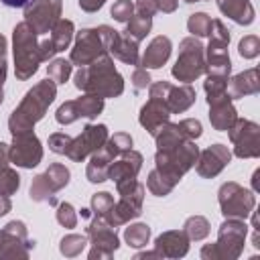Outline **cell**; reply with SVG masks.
<instances>
[{
    "instance_id": "11a10c76",
    "label": "cell",
    "mask_w": 260,
    "mask_h": 260,
    "mask_svg": "<svg viewBox=\"0 0 260 260\" xmlns=\"http://www.w3.org/2000/svg\"><path fill=\"white\" fill-rule=\"evenodd\" d=\"M6 73H8V63H6V57H4V59H0V87L6 81Z\"/></svg>"
},
{
    "instance_id": "7dc6e473",
    "label": "cell",
    "mask_w": 260,
    "mask_h": 260,
    "mask_svg": "<svg viewBox=\"0 0 260 260\" xmlns=\"http://www.w3.org/2000/svg\"><path fill=\"white\" fill-rule=\"evenodd\" d=\"M134 12L138 16H146V18H152L158 8H156V0H136L134 4Z\"/></svg>"
},
{
    "instance_id": "f6af8a7d",
    "label": "cell",
    "mask_w": 260,
    "mask_h": 260,
    "mask_svg": "<svg viewBox=\"0 0 260 260\" xmlns=\"http://www.w3.org/2000/svg\"><path fill=\"white\" fill-rule=\"evenodd\" d=\"M228 79H230V77L207 73V77H205V81H203V89H205V93H207V95H215V93L228 91Z\"/></svg>"
},
{
    "instance_id": "4fadbf2b",
    "label": "cell",
    "mask_w": 260,
    "mask_h": 260,
    "mask_svg": "<svg viewBox=\"0 0 260 260\" xmlns=\"http://www.w3.org/2000/svg\"><path fill=\"white\" fill-rule=\"evenodd\" d=\"M63 0H28L24 4V22L37 32L47 35L59 22Z\"/></svg>"
},
{
    "instance_id": "3957f363",
    "label": "cell",
    "mask_w": 260,
    "mask_h": 260,
    "mask_svg": "<svg viewBox=\"0 0 260 260\" xmlns=\"http://www.w3.org/2000/svg\"><path fill=\"white\" fill-rule=\"evenodd\" d=\"M73 83L83 93H93L104 100L118 98L124 91V77L114 67V59L110 57V53L89 65L79 67L73 77Z\"/></svg>"
},
{
    "instance_id": "6da1fadb",
    "label": "cell",
    "mask_w": 260,
    "mask_h": 260,
    "mask_svg": "<svg viewBox=\"0 0 260 260\" xmlns=\"http://www.w3.org/2000/svg\"><path fill=\"white\" fill-rule=\"evenodd\" d=\"M156 154H154V169L169 179L175 187L177 183L185 177L187 171H191L197 162L199 156V146L195 144V140L185 138L177 124H162L156 134Z\"/></svg>"
},
{
    "instance_id": "b9f144b4",
    "label": "cell",
    "mask_w": 260,
    "mask_h": 260,
    "mask_svg": "<svg viewBox=\"0 0 260 260\" xmlns=\"http://www.w3.org/2000/svg\"><path fill=\"white\" fill-rule=\"evenodd\" d=\"M238 53L244 59H254L260 55V39L256 35H246L238 43Z\"/></svg>"
},
{
    "instance_id": "836d02e7",
    "label": "cell",
    "mask_w": 260,
    "mask_h": 260,
    "mask_svg": "<svg viewBox=\"0 0 260 260\" xmlns=\"http://www.w3.org/2000/svg\"><path fill=\"white\" fill-rule=\"evenodd\" d=\"M211 16L207 12H193L187 20V30L191 32V37L203 39L211 35Z\"/></svg>"
},
{
    "instance_id": "7a4b0ae2",
    "label": "cell",
    "mask_w": 260,
    "mask_h": 260,
    "mask_svg": "<svg viewBox=\"0 0 260 260\" xmlns=\"http://www.w3.org/2000/svg\"><path fill=\"white\" fill-rule=\"evenodd\" d=\"M55 98H57V83L51 81L49 77L39 81L37 85H32L8 118L10 134L14 136V134L32 132L35 124L45 118V114H47L49 106L55 102Z\"/></svg>"
},
{
    "instance_id": "7bdbcfd3",
    "label": "cell",
    "mask_w": 260,
    "mask_h": 260,
    "mask_svg": "<svg viewBox=\"0 0 260 260\" xmlns=\"http://www.w3.org/2000/svg\"><path fill=\"white\" fill-rule=\"evenodd\" d=\"M110 14L118 22H128L134 16V2L132 0H116L110 8Z\"/></svg>"
},
{
    "instance_id": "db71d44e",
    "label": "cell",
    "mask_w": 260,
    "mask_h": 260,
    "mask_svg": "<svg viewBox=\"0 0 260 260\" xmlns=\"http://www.w3.org/2000/svg\"><path fill=\"white\" fill-rule=\"evenodd\" d=\"M8 162H10V158H8V144L0 142V167H4Z\"/></svg>"
},
{
    "instance_id": "7c38bea8",
    "label": "cell",
    "mask_w": 260,
    "mask_h": 260,
    "mask_svg": "<svg viewBox=\"0 0 260 260\" xmlns=\"http://www.w3.org/2000/svg\"><path fill=\"white\" fill-rule=\"evenodd\" d=\"M228 136L234 144V154L238 158H258L260 156V126L246 118H236Z\"/></svg>"
},
{
    "instance_id": "2e32d148",
    "label": "cell",
    "mask_w": 260,
    "mask_h": 260,
    "mask_svg": "<svg viewBox=\"0 0 260 260\" xmlns=\"http://www.w3.org/2000/svg\"><path fill=\"white\" fill-rule=\"evenodd\" d=\"M8 158L14 167L20 169H35L43 160V144L35 132L14 134L12 142L8 144Z\"/></svg>"
},
{
    "instance_id": "d590c367",
    "label": "cell",
    "mask_w": 260,
    "mask_h": 260,
    "mask_svg": "<svg viewBox=\"0 0 260 260\" xmlns=\"http://www.w3.org/2000/svg\"><path fill=\"white\" fill-rule=\"evenodd\" d=\"M150 28H152V18H146V16H132L128 22H126V35L128 37H132L134 41H144L146 39V35L150 32Z\"/></svg>"
},
{
    "instance_id": "8fae6325",
    "label": "cell",
    "mask_w": 260,
    "mask_h": 260,
    "mask_svg": "<svg viewBox=\"0 0 260 260\" xmlns=\"http://www.w3.org/2000/svg\"><path fill=\"white\" fill-rule=\"evenodd\" d=\"M148 93L150 98L162 100L167 104V108L171 110V114H183L187 112L195 100H197V91L191 87V83H181V85H173L165 79L150 83L148 85Z\"/></svg>"
},
{
    "instance_id": "60d3db41",
    "label": "cell",
    "mask_w": 260,
    "mask_h": 260,
    "mask_svg": "<svg viewBox=\"0 0 260 260\" xmlns=\"http://www.w3.org/2000/svg\"><path fill=\"white\" fill-rule=\"evenodd\" d=\"M57 221L63 225V228H67V230H73L75 225H77V211H75V207L71 205V203H67V201H63V203H57Z\"/></svg>"
},
{
    "instance_id": "ffe728a7",
    "label": "cell",
    "mask_w": 260,
    "mask_h": 260,
    "mask_svg": "<svg viewBox=\"0 0 260 260\" xmlns=\"http://www.w3.org/2000/svg\"><path fill=\"white\" fill-rule=\"evenodd\" d=\"M207 106H209V122H211L213 130L228 132L238 118V110H236L230 93L221 91L215 95H207Z\"/></svg>"
},
{
    "instance_id": "8d00e7d4",
    "label": "cell",
    "mask_w": 260,
    "mask_h": 260,
    "mask_svg": "<svg viewBox=\"0 0 260 260\" xmlns=\"http://www.w3.org/2000/svg\"><path fill=\"white\" fill-rule=\"evenodd\" d=\"M146 189H148L152 195H156V197H167V195L175 189V185H173L169 179H165L156 169H152V171L148 173V179H146Z\"/></svg>"
},
{
    "instance_id": "484cf974",
    "label": "cell",
    "mask_w": 260,
    "mask_h": 260,
    "mask_svg": "<svg viewBox=\"0 0 260 260\" xmlns=\"http://www.w3.org/2000/svg\"><path fill=\"white\" fill-rule=\"evenodd\" d=\"M260 91V75L256 67H250L232 79H228V93L232 100H242L246 95H256Z\"/></svg>"
},
{
    "instance_id": "ac0fdd59",
    "label": "cell",
    "mask_w": 260,
    "mask_h": 260,
    "mask_svg": "<svg viewBox=\"0 0 260 260\" xmlns=\"http://www.w3.org/2000/svg\"><path fill=\"white\" fill-rule=\"evenodd\" d=\"M104 45L110 53V57H116L118 61L126 63V65H140V53H138V41H134L132 37H128L126 32H118L108 24H100L98 26Z\"/></svg>"
},
{
    "instance_id": "d4e9b609",
    "label": "cell",
    "mask_w": 260,
    "mask_h": 260,
    "mask_svg": "<svg viewBox=\"0 0 260 260\" xmlns=\"http://www.w3.org/2000/svg\"><path fill=\"white\" fill-rule=\"evenodd\" d=\"M171 51H173V43H171L169 37H165V35L154 37L148 43V47L144 49L142 57H140V67H144V69H160L169 61Z\"/></svg>"
},
{
    "instance_id": "681fc988",
    "label": "cell",
    "mask_w": 260,
    "mask_h": 260,
    "mask_svg": "<svg viewBox=\"0 0 260 260\" xmlns=\"http://www.w3.org/2000/svg\"><path fill=\"white\" fill-rule=\"evenodd\" d=\"M4 230L10 232V234H14V236L20 238V240H26V238H28V230H26L24 221H20V219H12V221H8V223L4 225Z\"/></svg>"
},
{
    "instance_id": "52a82bcc",
    "label": "cell",
    "mask_w": 260,
    "mask_h": 260,
    "mask_svg": "<svg viewBox=\"0 0 260 260\" xmlns=\"http://www.w3.org/2000/svg\"><path fill=\"white\" fill-rule=\"evenodd\" d=\"M171 73L181 83H191L205 73V47L197 37H185L179 43V57Z\"/></svg>"
},
{
    "instance_id": "94428289",
    "label": "cell",
    "mask_w": 260,
    "mask_h": 260,
    "mask_svg": "<svg viewBox=\"0 0 260 260\" xmlns=\"http://www.w3.org/2000/svg\"><path fill=\"white\" fill-rule=\"evenodd\" d=\"M91 215V209H81V217H89Z\"/></svg>"
},
{
    "instance_id": "5b68a950",
    "label": "cell",
    "mask_w": 260,
    "mask_h": 260,
    "mask_svg": "<svg viewBox=\"0 0 260 260\" xmlns=\"http://www.w3.org/2000/svg\"><path fill=\"white\" fill-rule=\"evenodd\" d=\"M12 53H14V75L18 81L30 79L39 65V35L22 20L12 28Z\"/></svg>"
},
{
    "instance_id": "603a6c76",
    "label": "cell",
    "mask_w": 260,
    "mask_h": 260,
    "mask_svg": "<svg viewBox=\"0 0 260 260\" xmlns=\"http://www.w3.org/2000/svg\"><path fill=\"white\" fill-rule=\"evenodd\" d=\"M189 236L183 230H167L154 240V250L160 254V258H183L189 252Z\"/></svg>"
},
{
    "instance_id": "4316f807",
    "label": "cell",
    "mask_w": 260,
    "mask_h": 260,
    "mask_svg": "<svg viewBox=\"0 0 260 260\" xmlns=\"http://www.w3.org/2000/svg\"><path fill=\"white\" fill-rule=\"evenodd\" d=\"M215 2H217L219 12L228 16L230 20H234L236 24L248 26L256 18V10L250 0H215Z\"/></svg>"
},
{
    "instance_id": "cb8c5ba5",
    "label": "cell",
    "mask_w": 260,
    "mask_h": 260,
    "mask_svg": "<svg viewBox=\"0 0 260 260\" xmlns=\"http://www.w3.org/2000/svg\"><path fill=\"white\" fill-rule=\"evenodd\" d=\"M171 118V110L167 108V104L162 100H156V98H150L142 108H140V114H138V122L140 126L150 134L154 136L156 130L167 124Z\"/></svg>"
},
{
    "instance_id": "f907efd6",
    "label": "cell",
    "mask_w": 260,
    "mask_h": 260,
    "mask_svg": "<svg viewBox=\"0 0 260 260\" xmlns=\"http://www.w3.org/2000/svg\"><path fill=\"white\" fill-rule=\"evenodd\" d=\"M79 2V8L83 10V12H98L104 4H106V0H77Z\"/></svg>"
},
{
    "instance_id": "f5cc1de1",
    "label": "cell",
    "mask_w": 260,
    "mask_h": 260,
    "mask_svg": "<svg viewBox=\"0 0 260 260\" xmlns=\"http://www.w3.org/2000/svg\"><path fill=\"white\" fill-rule=\"evenodd\" d=\"M10 209H12V201H10V197L0 193V217H4Z\"/></svg>"
},
{
    "instance_id": "816d5d0a",
    "label": "cell",
    "mask_w": 260,
    "mask_h": 260,
    "mask_svg": "<svg viewBox=\"0 0 260 260\" xmlns=\"http://www.w3.org/2000/svg\"><path fill=\"white\" fill-rule=\"evenodd\" d=\"M177 6H179V0H156V8H158L160 12H165V14L175 12Z\"/></svg>"
},
{
    "instance_id": "be15d7a7",
    "label": "cell",
    "mask_w": 260,
    "mask_h": 260,
    "mask_svg": "<svg viewBox=\"0 0 260 260\" xmlns=\"http://www.w3.org/2000/svg\"><path fill=\"white\" fill-rule=\"evenodd\" d=\"M183 2H187V4H193V2H201V0H183Z\"/></svg>"
},
{
    "instance_id": "4dcf8cb0",
    "label": "cell",
    "mask_w": 260,
    "mask_h": 260,
    "mask_svg": "<svg viewBox=\"0 0 260 260\" xmlns=\"http://www.w3.org/2000/svg\"><path fill=\"white\" fill-rule=\"evenodd\" d=\"M43 175H45L47 183L51 185V189H53L55 193L61 191L63 187H67V185H69V179H71L69 169H67L65 165H61V162H53V165H49V169H47Z\"/></svg>"
},
{
    "instance_id": "e0dca14e",
    "label": "cell",
    "mask_w": 260,
    "mask_h": 260,
    "mask_svg": "<svg viewBox=\"0 0 260 260\" xmlns=\"http://www.w3.org/2000/svg\"><path fill=\"white\" fill-rule=\"evenodd\" d=\"M104 55H108V49L104 45V39H102L100 30L98 28H81L75 35V43H73L69 61L73 65L83 67V65H89V63L98 61Z\"/></svg>"
},
{
    "instance_id": "ab89813d",
    "label": "cell",
    "mask_w": 260,
    "mask_h": 260,
    "mask_svg": "<svg viewBox=\"0 0 260 260\" xmlns=\"http://www.w3.org/2000/svg\"><path fill=\"white\" fill-rule=\"evenodd\" d=\"M112 207H114V197H112V193L100 191V193L91 195V213H93V215L104 217V219L108 221Z\"/></svg>"
},
{
    "instance_id": "91938a15",
    "label": "cell",
    "mask_w": 260,
    "mask_h": 260,
    "mask_svg": "<svg viewBox=\"0 0 260 260\" xmlns=\"http://www.w3.org/2000/svg\"><path fill=\"white\" fill-rule=\"evenodd\" d=\"M258 177H260V171L256 169V171H254V177H252V187H254V191L260 189V185H258Z\"/></svg>"
},
{
    "instance_id": "f1b7e54d",
    "label": "cell",
    "mask_w": 260,
    "mask_h": 260,
    "mask_svg": "<svg viewBox=\"0 0 260 260\" xmlns=\"http://www.w3.org/2000/svg\"><path fill=\"white\" fill-rule=\"evenodd\" d=\"M114 160V156L102 146L98 152H93L89 156V162H87V169H85V177L89 183H104L108 181V167L110 162Z\"/></svg>"
},
{
    "instance_id": "e575fe53",
    "label": "cell",
    "mask_w": 260,
    "mask_h": 260,
    "mask_svg": "<svg viewBox=\"0 0 260 260\" xmlns=\"http://www.w3.org/2000/svg\"><path fill=\"white\" fill-rule=\"evenodd\" d=\"M73 73V63L67 61V59H53L49 65H47V75L51 81H55L57 85L65 83Z\"/></svg>"
},
{
    "instance_id": "30bf717a",
    "label": "cell",
    "mask_w": 260,
    "mask_h": 260,
    "mask_svg": "<svg viewBox=\"0 0 260 260\" xmlns=\"http://www.w3.org/2000/svg\"><path fill=\"white\" fill-rule=\"evenodd\" d=\"M87 240L91 244V250L87 254L89 260H102V258L108 260L120 248V238L116 234V228L98 215H93V219L87 225Z\"/></svg>"
},
{
    "instance_id": "6125c7cd",
    "label": "cell",
    "mask_w": 260,
    "mask_h": 260,
    "mask_svg": "<svg viewBox=\"0 0 260 260\" xmlns=\"http://www.w3.org/2000/svg\"><path fill=\"white\" fill-rule=\"evenodd\" d=\"M2 102H4V91H2V87H0V106H2Z\"/></svg>"
},
{
    "instance_id": "9f6ffc18",
    "label": "cell",
    "mask_w": 260,
    "mask_h": 260,
    "mask_svg": "<svg viewBox=\"0 0 260 260\" xmlns=\"http://www.w3.org/2000/svg\"><path fill=\"white\" fill-rule=\"evenodd\" d=\"M0 2H2L4 6H10V8H20V6L24 8V4H26L28 0H0Z\"/></svg>"
},
{
    "instance_id": "c3c4849f",
    "label": "cell",
    "mask_w": 260,
    "mask_h": 260,
    "mask_svg": "<svg viewBox=\"0 0 260 260\" xmlns=\"http://www.w3.org/2000/svg\"><path fill=\"white\" fill-rule=\"evenodd\" d=\"M132 85H134V89H144V87H148V85H150L148 69L136 65V69H134V73H132Z\"/></svg>"
},
{
    "instance_id": "d6a6232c",
    "label": "cell",
    "mask_w": 260,
    "mask_h": 260,
    "mask_svg": "<svg viewBox=\"0 0 260 260\" xmlns=\"http://www.w3.org/2000/svg\"><path fill=\"white\" fill-rule=\"evenodd\" d=\"M150 240V228L146 223H130L124 230V242L130 248H144Z\"/></svg>"
},
{
    "instance_id": "ba28073f",
    "label": "cell",
    "mask_w": 260,
    "mask_h": 260,
    "mask_svg": "<svg viewBox=\"0 0 260 260\" xmlns=\"http://www.w3.org/2000/svg\"><path fill=\"white\" fill-rule=\"evenodd\" d=\"M228 45H230V30L225 28V24L219 18H215L211 22L209 45L205 49V73L230 77L232 61H230Z\"/></svg>"
},
{
    "instance_id": "8992f818",
    "label": "cell",
    "mask_w": 260,
    "mask_h": 260,
    "mask_svg": "<svg viewBox=\"0 0 260 260\" xmlns=\"http://www.w3.org/2000/svg\"><path fill=\"white\" fill-rule=\"evenodd\" d=\"M116 189H118L120 199L114 201L108 223L114 228H120L132 219H136L142 213V201H144L146 187L142 183H138V179H126V181L116 183Z\"/></svg>"
},
{
    "instance_id": "1f68e13d",
    "label": "cell",
    "mask_w": 260,
    "mask_h": 260,
    "mask_svg": "<svg viewBox=\"0 0 260 260\" xmlns=\"http://www.w3.org/2000/svg\"><path fill=\"white\" fill-rule=\"evenodd\" d=\"M87 244H89V242H87V236H81V234H67V236H63L61 242H59V252H61L65 258H75V256H79V254L85 250Z\"/></svg>"
},
{
    "instance_id": "f546056e",
    "label": "cell",
    "mask_w": 260,
    "mask_h": 260,
    "mask_svg": "<svg viewBox=\"0 0 260 260\" xmlns=\"http://www.w3.org/2000/svg\"><path fill=\"white\" fill-rule=\"evenodd\" d=\"M209 230H211V225H209L207 217H203V215H191L183 223V232L189 236L191 242L205 240L209 236Z\"/></svg>"
},
{
    "instance_id": "9a60e30c",
    "label": "cell",
    "mask_w": 260,
    "mask_h": 260,
    "mask_svg": "<svg viewBox=\"0 0 260 260\" xmlns=\"http://www.w3.org/2000/svg\"><path fill=\"white\" fill-rule=\"evenodd\" d=\"M108 136L110 132L106 124H85L81 134H77L71 140V146L65 156H69L73 162H83L87 156H91L106 144Z\"/></svg>"
},
{
    "instance_id": "680465c9",
    "label": "cell",
    "mask_w": 260,
    "mask_h": 260,
    "mask_svg": "<svg viewBox=\"0 0 260 260\" xmlns=\"http://www.w3.org/2000/svg\"><path fill=\"white\" fill-rule=\"evenodd\" d=\"M6 49H8V43H6V37L0 35V59L6 57Z\"/></svg>"
},
{
    "instance_id": "ee69618b",
    "label": "cell",
    "mask_w": 260,
    "mask_h": 260,
    "mask_svg": "<svg viewBox=\"0 0 260 260\" xmlns=\"http://www.w3.org/2000/svg\"><path fill=\"white\" fill-rule=\"evenodd\" d=\"M177 128H179V132H181L185 138H189V140H197V138L203 134V126H201V122H199L197 118H185V120L177 122Z\"/></svg>"
},
{
    "instance_id": "bcb514c9",
    "label": "cell",
    "mask_w": 260,
    "mask_h": 260,
    "mask_svg": "<svg viewBox=\"0 0 260 260\" xmlns=\"http://www.w3.org/2000/svg\"><path fill=\"white\" fill-rule=\"evenodd\" d=\"M71 136L65 132H53L49 136V150H53L55 154H67L69 146H71Z\"/></svg>"
},
{
    "instance_id": "7402d4cb",
    "label": "cell",
    "mask_w": 260,
    "mask_h": 260,
    "mask_svg": "<svg viewBox=\"0 0 260 260\" xmlns=\"http://www.w3.org/2000/svg\"><path fill=\"white\" fill-rule=\"evenodd\" d=\"M142 169V154L134 148L122 152L120 156H116L110 167H108V179L114 183L126 181V179H136L138 173Z\"/></svg>"
},
{
    "instance_id": "d6986e66",
    "label": "cell",
    "mask_w": 260,
    "mask_h": 260,
    "mask_svg": "<svg viewBox=\"0 0 260 260\" xmlns=\"http://www.w3.org/2000/svg\"><path fill=\"white\" fill-rule=\"evenodd\" d=\"M73 32H75V26L71 20L67 18H59V22L51 28V35L45 37L43 41H39V55H41V61H49L51 57H55L57 53L69 49L71 41H73Z\"/></svg>"
},
{
    "instance_id": "83f0119b",
    "label": "cell",
    "mask_w": 260,
    "mask_h": 260,
    "mask_svg": "<svg viewBox=\"0 0 260 260\" xmlns=\"http://www.w3.org/2000/svg\"><path fill=\"white\" fill-rule=\"evenodd\" d=\"M30 248H35L32 240H20L14 234L6 232L4 228L0 230V258H20L26 260Z\"/></svg>"
},
{
    "instance_id": "44dd1931",
    "label": "cell",
    "mask_w": 260,
    "mask_h": 260,
    "mask_svg": "<svg viewBox=\"0 0 260 260\" xmlns=\"http://www.w3.org/2000/svg\"><path fill=\"white\" fill-rule=\"evenodd\" d=\"M230 160H232V152H230L228 146L211 144L205 150H199V156H197V162H195V171L203 179H213L228 167Z\"/></svg>"
},
{
    "instance_id": "5bb4252c",
    "label": "cell",
    "mask_w": 260,
    "mask_h": 260,
    "mask_svg": "<svg viewBox=\"0 0 260 260\" xmlns=\"http://www.w3.org/2000/svg\"><path fill=\"white\" fill-rule=\"evenodd\" d=\"M104 112V98L93 95V93H83L77 100H69L63 102L57 112H55V120L61 126H69L73 122H77L79 118H87L93 120Z\"/></svg>"
},
{
    "instance_id": "74e56055",
    "label": "cell",
    "mask_w": 260,
    "mask_h": 260,
    "mask_svg": "<svg viewBox=\"0 0 260 260\" xmlns=\"http://www.w3.org/2000/svg\"><path fill=\"white\" fill-rule=\"evenodd\" d=\"M18 187H20V175L8 165L0 167V193L10 197L18 191Z\"/></svg>"
},
{
    "instance_id": "9c48e42d",
    "label": "cell",
    "mask_w": 260,
    "mask_h": 260,
    "mask_svg": "<svg viewBox=\"0 0 260 260\" xmlns=\"http://www.w3.org/2000/svg\"><path fill=\"white\" fill-rule=\"evenodd\" d=\"M217 201L223 217L246 219L256 207V195L250 189H244L236 181H228L217 191Z\"/></svg>"
},
{
    "instance_id": "6f0895ef",
    "label": "cell",
    "mask_w": 260,
    "mask_h": 260,
    "mask_svg": "<svg viewBox=\"0 0 260 260\" xmlns=\"http://www.w3.org/2000/svg\"><path fill=\"white\" fill-rule=\"evenodd\" d=\"M134 258H136V260H140V258H160V254H158L156 250H152V252H138Z\"/></svg>"
},
{
    "instance_id": "f35d334b",
    "label": "cell",
    "mask_w": 260,
    "mask_h": 260,
    "mask_svg": "<svg viewBox=\"0 0 260 260\" xmlns=\"http://www.w3.org/2000/svg\"><path fill=\"white\" fill-rule=\"evenodd\" d=\"M104 148L116 158V156H120L122 152H126V150L132 148V136H130L128 132H116L114 136H108Z\"/></svg>"
},
{
    "instance_id": "277c9868",
    "label": "cell",
    "mask_w": 260,
    "mask_h": 260,
    "mask_svg": "<svg viewBox=\"0 0 260 260\" xmlns=\"http://www.w3.org/2000/svg\"><path fill=\"white\" fill-rule=\"evenodd\" d=\"M248 236L246 219L225 217L217 230V242L205 244L201 248L203 260H238L244 252V242Z\"/></svg>"
}]
</instances>
